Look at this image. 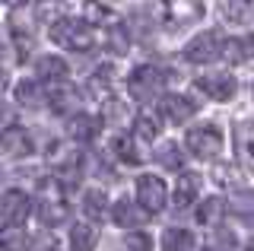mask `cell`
Masks as SVG:
<instances>
[{
	"instance_id": "obj_1",
	"label": "cell",
	"mask_w": 254,
	"mask_h": 251,
	"mask_svg": "<svg viewBox=\"0 0 254 251\" xmlns=\"http://www.w3.org/2000/svg\"><path fill=\"white\" fill-rule=\"evenodd\" d=\"M48 35H51V42L64 45V48L70 51H89L95 45V32L89 22L83 19H70V16H61L51 22V29H48Z\"/></svg>"
},
{
	"instance_id": "obj_2",
	"label": "cell",
	"mask_w": 254,
	"mask_h": 251,
	"mask_svg": "<svg viewBox=\"0 0 254 251\" xmlns=\"http://www.w3.org/2000/svg\"><path fill=\"white\" fill-rule=\"evenodd\" d=\"M149 16L159 22H172V26H185V22H194L200 16V3L194 0H146Z\"/></svg>"
},
{
	"instance_id": "obj_3",
	"label": "cell",
	"mask_w": 254,
	"mask_h": 251,
	"mask_svg": "<svg viewBox=\"0 0 254 251\" xmlns=\"http://www.w3.org/2000/svg\"><path fill=\"white\" fill-rule=\"evenodd\" d=\"M162 86H165V73H162V67H153V64H140L130 73V80H127L130 96L140 99V102L159 96V92H162Z\"/></svg>"
},
{
	"instance_id": "obj_4",
	"label": "cell",
	"mask_w": 254,
	"mask_h": 251,
	"mask_svg": "<svg viewBox=\"0 0 254 251\" xmlns=\"http://www.w3.org/2000/svg\"><path fill=\"white\" fill-rule=\"evenodd\" d=\"M185 146L197 159H216L222 150V134L216 127H194V130H188Z\"/></svg>"
},
{
	"instance_id": "obj_5",
	"label": "cell",
	"mask_w": 254,
	"mask_h": 251,
	"mask_svg": "<svg viewBox=\"0 0 254 251\" xmlns=\"http://www.w3.org/2000/svg\"><path fill=\"white\" fill-rule=\"evenodd\" d=\"M216 58H222V35L216 29L200 32L194 42H188V48H185V61H190V64H210V61H216Z\"/></svg>"
},
{
	"instance_id": "obj_6",
	"label": "cell",
	"mask_w": 254,
	"mask_h": 251,
	"mask_svg": "<svg viewBox=\"0 0 254 251\" xmlns=\"http://www.w3.org/2000/svg\"><path fill=\"white\" fill-rule=\"evenodd\" d=\"M0 153L10 156V159H26V156L35 153V143H32V134L19 124H10L0 134Z\"/></svg>"
},
{
	"instance_id": "obj_7",
	"label": "cell",
	"mask_w": 254,
	"mask_h": 251,
	"mask_svg": "<svg viewBox=\"0 0 254 251\" xmlns=\"http://www.w3.org/2000/svg\"><path fill=\"white\" fill-rule=\"evenodd\" d=\"M137 200L143 210H149V213H159V210L165 207V200H169V191H165V182L156 175H140L137 178Z\"/></svg>"
},
{
	"instance_id": "obj_8",
	"label": "cell",
	"mask_w": 254,
	"mask_h": 251,
	"mask_svg": "<svg viewBox=\"0 0 254 251\" xmlns=\"http://www.w3.org/2000/svg\"><path fill=\"white\" fill-rule=\"evenodd\" d=\"M197 89H200L203 96L216 99V102H226V99L235 96V76H229V73H206V76L197 80Z\"/></svg>"
},
{
	"instance_id": "obj_9",
	"label": "cell",
	"mask_w": 254,
	"mask_h": 251,
	"mask_svg": "<svg viewBox=\"0 0 254 251\" xmlns=\"http://www.w3.org/2000/svg\"><path fill=\"white\" fill-rule=\"evenodd\" d=\"M67 216H70V207L61 194H48V197L38 203V219H42L45 226H64Z\"/></svg>"
},
{
	"instance_id": "obj_10",
	"label": "cell",
	"mask_w": 254,
	"mask_h": 251,
	"mask_svg": "<svg viewBox=\"0 0 254 251\" xmlns=\"http://www.w3.org/2000/svg\"><path fill=\"white\" fill-rule=\"evenodd\" d=\"M29 213V194L26 191H3L0 194V216L10 219V223H19L22 216Z\"/></svg>"
},
{
	"instance_id": "obj_11",
	"label": "cell",
	"mask_w": 254,
	"mask_h": 251,
	"mask_svg": "<svg viewBox=\"0 0 254 251\" xmlns=\"http://www.w3.org/2000/svg\"><path fill=\"white\" fill-rule=\"evenodd\" d=\"M194 112H197V105H194V99H188V96H165L162 99V118H169L175 124L194 118Z\"/></svg>"
},
{
	"instance_id": "obj_12",
	"label": "cell",
	"mask_w": 254,
	"mask_h": 251,
	"mask_svg": "<svg viewBox=\"0 0 254 251\" xmlns=\"http://www.w3.org/2000/svg\"><path fill=\"white\" fill-rule=\"evenodd\" d=\"M35 73L42 76V80H54V83H61V80H67V61L64 58H54V54H45V58H38L35 61Z\"/></svg>"
},
{
	"instance_id": "obj_13",
	"label": "cell",
	"mask_w": 254,
	"mask_h": 251,
	"mask_svg": "<svg viewBox=\"0 0 254 251\" xmlns=\"http://www.w3.org/2000/svg\"><path fill=\"white\" fill-rule=\"evenodd\" d=\"M99 118L92 115H73L70 118V137L79 140V143H89V140H95V134H99Z\"/></svg>"
},
{
	"instance_id": "obj_14",
	"label": "cell",
	"mask_w": 254,
	"mask_h": 251,
	"mask_svg": "<svg viewBox=\"0 0 254 251\" xmlns=\"http://www.w3.org/2000/svg\"><path fill=\"white\" fill-rule=\"evenodd\" d=\"M95 242H99V229L92 223H76L70 229V248L73 251H92Z\"/></svg>"
},
{
	"instance_id": "obj_15",
	"label": "cell",
	"mask_w": 254,
	"mask_h": 251,
	"mask_svg": "<svg viewBox=\"0 0 254 251\" xmlns=\"http://www.w3.org/2000/svg\"><path fill=\"white\" fill-rule=\"evenodd\" d=\"M29 245V235L19 223H6L0 229V251H26Z\"/></svg>"
},
{
	"instance_id": "obj_16",
	"label": "cell",
	"mask_w": 254,
	"mask_h": 251,
	"mask_svg": "<svg viewBox=\"0 0 254 251\" xmlns=\"http://www.w3.org/2000/svg\"><path fill=\"white\" fill-rule=\"evenodd\" d=\"M226 207L232 210L235 216H242L245 223H254V191H248V188H242V191H235L232 197L226 200Z\"/></svg>"
},
{
	"instance_id": "obj_17",
	"label": "cell",
	"mask_w": 254,
	"mask_h": 251,
	"mask_svg": "<svg viewBox=\"0 0 254 251\" xmlns=\"http://www.w3.org/2000/svg\"><path fill=\"white\" fill-rule=\"evenodd\" d=\"M111 219H115L118 226H124V229H130V226H140V223H143V213L137 210V203L118 200L115 207H111Z\"/></svg>"
},
{
	"instance_id": "obj_18",
	"label": "cell",
	"mask_w": 254,
	"mask_h": 251,
	"mask_svg": "<svg viewBox=\"0 0 254 251\" xmlns=\"http://www.w3.org/2000/svg\"><path fill=\"white\" fill-rule=\"evenodd\" d=\"M133 134H137L140 140H156L159 134H162V121H159L153 112H140L137 118H133Z\"/></svg>"
},
{
	"instance_id": "obj_19",
	"label": "cell",
	"mask_w": 254,
	"mask_h": 251,
	"mask_svg": "<svg viewBox=\"0 0 254 251\" xmlns=\"http://www.w3.org/2000/svg\"><path fill=\"white\" fill-rule=\"evenodd\" d=\"M105 207H108L105 191L89 188V191H86V197H83V213L89 216V219H102V216H105Z\"/></svg>"
},
{
	"instance_id": "obj_20",
	"label": "cell",
	"mask_w": 254,
	"mask_h": 251,
	"mask_svg": "<svg viewBox=\"0 0 254 251\" xmlns=\"http://www.w3.org/2000/svg\"><path fill=\"white\" fill-rule=\"evenodd\" d=\"M175 203L178 207H190V203L197 200V178L194 175H181L178 178V185H175Z\"/></svg>"
},
{
	"instance_id": "obj_21",
	"label": "cell",
	"mask_w": 254,
	"mask_h": 251,
	"mask_svg": "<svg viewBox=\"0 0 254 251\" xmlns=\"http://www.w3.org/2000/svg\"><path fill=\"white\" fill-rule=\"evenodd\" d=\"M194 248V235L188 229H169L162 235V251H190Z\"/></svg>"
},
{
	"instance_id": "obj_22",
	"label": "cell",
	"mask_w": 254,
	"mask_h": 251,
	"mask_svg": "<svg viewBox=\"0 0 254 251\" xmlns=\"http://www.w3.org/2000/svg\"><path fill=\"white\" fill-rule=\"evenodd\" d=\"M222 213H226V200L222 197H206L200 207H197V223H219Z\"/></svg>"
},
{
	"instance_id": "obj_23",
	"label": "cell",
	"mask_w": 254,
	"mask_h": 251,
	"mask_svg": "<svg viewBox=\"0 0 254 251\" xmlns=\"http://www.w3.org/2000/svg\"><path fill=\"white\" fill-rule=\"evenodd\" d=\"M222 51L229 54V61H254V35H242L232 45H222Z\"/></svg>"
},
{
	"instance_id": "obj_24",
	"label": "cell",
	"mask_w": 254,
	"mask_h": 251,
	"mask_svg": "<svg viewBox=\"0 0 254 251\" xmlns=\"http://www.w3.org/2000/svg\"><path fill=\"white\" fill-rule=\"evenodd\" d=\"M16 99H19V105H29V108L45 105V96H42V89H38V83H29V80L16 83Z\"/></svg>"
},
{
	"instance_id": "obj_25",
	"label": "cell",
	"mask_w": 254,
	"mask_h": 251,
	"mask_svg": "<svg viewBox=\"0 0 254 251\" xmlns=\"http://www.w3.org/2000/svg\"><path fill=\"white\" fill-rule=\"evenodd\" d=\"M203 251H235V235L229 229H216L210 239H206Z\"/></svg>"
},
{
	"instance_id": "obj_26",
	"label": "cell",
	"mask_w": 254,
	"mask_h": 251,
	"mask_svg": "<svg viewBox=\"0 0 254 251\" xmlns=\"http://www.w3.org/2000/svg\"><path fill=\"white\" fill-rule=\"evenodd\" d=\"M111 150L118 153V159H121V162H140V153H137V146H133L127 137H115Z\"/></svg>"
},
{
	"instance_id": "obj_27",
	"label": "cell",
	"mask_w": 254,
	"mask_h": 251,
	"mask_svg": "<svg viewBox=\"0 0 254 251\" xmlns=\"http://www.w3.org/2000/svg\"><path fill=\"white\" fill-rule=\"evenodd\" d=\"M83 22H89V26H95V22H105V19H111V10L105 3H95V0H89V3L83 6Z\"/></svg>"
},
{
	"instance_id": "obj_28",
	"label": "cell",
	"mask_w": 254,
	"mask_h": 251,
	"mask_svg": "<svg viewBox=\"0 0 254 251\" xmlns=\"http://www.w3.org/2000/svg\"><path fill=\"white\" fill-rule=\"evenodd\" d=\"M156 159L165 162L169 169H181V150H178V143H162V150L156 153Z\"/></svg>"
},
{
	"instance_id": "obj_29",
	"label": "cell",
	"mask_w": 254,
	"mask_h": 251,
	"mask_svg": "<svg viewBox=\"0 0 254 251\" xmlns=\"http://www.w3.org/2000/svg\"><path fill=\"white\" fill-rule=\"evenodd\" d=\"M124 248L127 251H153V239H149L146 232H130L127 242H124Z\"/></svg>"
},
{
	"instance_id": "obj_30",
	"label": "cell",
	"mask_w": 254,
	"mask_h": 251,
	"mask_svg": "<svg viewBox=\"0 0 254 251\" xmlns=\"http://www.w3.org/2000/svg\"><path fill=\"white\" fill-rule=\"evenodd\" d=\"M235 19H254V0H232Z\"/></svg>"
},
{
	"instance_id": "obj_31",
	"label": "cell",
	"mask_w": 254,
	"mask_h": 251,
	"mask_svg": "<svg viewBox=\"0 0 254 251\" xmlns=\"http://www.w3.org/2000/svg\"><path fill=\"white\" fill-rule=\"evenodd\" d=\"M242 153H245V159H248V166H254V137H242Z\"/></svg>"
},
{
	"instance_id": "obj_32",
	"label": "cell",
	"mask_w": 254,
	"mask_h": 251,
	"mask_svg": "<svg viewBox=\"0 0 254 251\" xmlns=\"http://www.w3.org/2000/svg\"><path fill=\"white\" fill-rule=\"evenodd\" d=\"M111 38H115V51H124L127 45H124V35H121V29H115V32H111Z\"/></svg>"
},
{
	"instance_id": "obj_33",
	"label": "cell",
	"mask_w": 254,
	"mask_h": 251,
	"mask_svg": "<svg viewBox=\"0 0 254 251\" xmlns=\"http://www.w3.org/2000/svg\"><path fill=\"white\" fill-rule=\"evenodd\" d=\"M3 89H6V70L0 67V96H3Z\"/></svg>"
},
{
	"instance_id": "obj_34",
	"label": "cell",
	"mask_w": 254,
	"mask_h": 251,
	"mask_svg": "<svg viewBox=\"0 0 254 251\" xmlns=\"http://www.w3.org/2000/svg\"><path fill=\"white\" fill-rule=\"evenodd\" d=\"M245 251H254V239H251V242H248V248H245Z\"/></svg>"
},
{
	"instance_id": "obj_35",
	"label": "cell",
	"mask_w": 254,
	"mask_h": 251,
	"mask_svg": "<svg viewBox=\"0 0 254 251\" xmlns=\"http://www.w3.org/2000/svg\"><path fill=\"white\" fill-rule=\"evenodd\" d=\"M6 3H22V0H6Z\"/></svg>"
},
{
	"instance_id": "obj_36",
	"label": "cell",
	"mask_w": 254,
	"mask_h": 251,
	"mask_svg": "<svg viewBox=\"0 0 254 251\" xmlns=\"http://www.w3.org/2000/svg\"><path fill=\"white\" fill-rule=\"evenodd\" d=\"M0 58H3V42H0Z\"/></svg>"
},
{
	"instance_id": "obj_37",
	"label": "cell",
	"mask_w": 254,
	"mask_h": 251,
	"mask_svg": "<svg viewBox=\"0 0 254 251\" xmlns=\"http://www.w3.org/2000/svg\"><path fill=\"white\" fill-rule=\"evenodd\" d=\"M0 178H3V169H0Z\"/></svg>"
}]
</instances>
